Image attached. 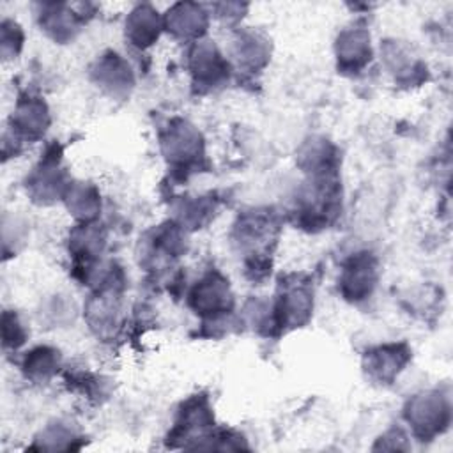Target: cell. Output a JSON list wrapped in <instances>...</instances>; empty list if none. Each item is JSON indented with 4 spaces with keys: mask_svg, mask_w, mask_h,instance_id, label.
<instances>
[{
    "mask_svg": "<svg viewBox=\"0 0 453 453\" xmlns=\"http://www.w3.org/2000/svg\"><path fill=\"white\" fill-rule=\"evenodd\" d=\"M405 419L414 428V434L421 441H430V437L441 434L449 423V407L437 393L418 395L409 402L405 409Z\"/></svg>",
    "mask_w": 453,
    "mask_h": 453,
    "instance_id": "cell-1",
    "label": "cell"
},
{
    "mask_svg": "<svg viewBox=\"0 0 453 453\" xmlns=\"http://www.w3.org/2000/svg\"><path fill=\"white\" fill-rule=\"evenodd\" d=\"M377 281V265L370 253L352 257L342 273V292L347 299L357 301L372 294Z\"/></svg>",
    "mask_w": 453,
    "mask_h": 453,
    "instance_id": "cell-2",
    "label": "cell"
},
{
    "mask_svg": "<svg viewBox=\"0 0 453 453\" xmlns=\"http://www.w3.org/2000/svg\"><path fill=\"white\" fill-rule=\"evenodd\" d=\"M191 304L196 313L202 315H219L230 310L232 294L228 288V281L219 274H207L191 292Z\"/></svg>",
    "mask_w": 453,
    "mask_h": 453,
    "instance_id": "cell-3",
    "label": "cell"
},
{
    "mask_svg": "<svg viewBox=\"0 0 453 453\" xmlns=\"http://www.w3.org/2000/svg\"><path fill=\"white\" fill-rule=\"evenodd\" d=\"M212 423V414L203 398L189 400L184 405V411H180L179 419L175 423V428L168 435V441H179L182 446H186L188 441H203L205 432Z\"/></svg>",
    "mask_w": 453,
    "mask_h": 453,
    "instance_id": "cell-4",
    "label": "cell"
},
{
    "mask_svg": "<svg viewBox=\"0 0 453 453\" xmlns=\"http://www.w3.org/2000/svg\"><path fill=\"white\" fill-rule=\"evenodd\" d=\"M163 150L172 163L189 165L202 150L200 134L193 129V126L184 120H177L170 126L166 134L161 140ZM200 157V156H198Z\"/></svg>",
    "mask_w": 453,
    "mask_h": 453,
    "instance_id": "cell-5",
    "label": "cell"
},
{
    "mask_svg": "<svg viewBox=\"0 0 453 453\" xmlns=\"http://www.w3.org/2000/svg\"><path fill=\"white\" fill-rule=\"evenodd\" d=\"M409 359V350L403 345H386L372 350L366 356V372L377 380H391Z\"/></svg>",
    "mask_w": 453,
    "mask_h": 453,
    "instance_id": "cell-6",
    "label": "cell"
},
{
    "mask_svg": "<svg viewBox=\"0 0 453 453\" xmlns=\"http://www.w3.org/2000/svg\"><path fill=\"white\" fill-rule=\"evenodd\" d=\"M191 71L200 85H216L225 78L226 64L221 60V55L216 51L214 44L200 42L191 53Z\"/></svg>",
    "mask_w": 453,
    "mask_h": 453,
    "instance_id": "cell-7",
    "label": "cell"
},
{
    "mask_svg": "<svg viewBox=\"0 0 453 453\" xmlns=\"http://www.w3.org/2000/svg\"><path fill=\"white\" fill-rule=\"evenodd\" d=\"M48 126V110L42 101L25 99L12 113V129L27 138H39Z\"/></svg>",
    "mask_w": 453,
    "mask_h": 453,
    "instance_id": "cell-8",
    "label": "cell"
},
{
    "mask_svg": "<svg viewBox=\"0 0 453 453\" xmlns=\"http://www.w3.org/2000/svg\"><path fill=\"white\" fill-rule=\"evenodd\" d=\"M96 80L97 83L106 88L110 94H126L127 88L133 85V78L129 73V67L124 60L119 58V55H108L97 62Z\"/></svg>",
    "mask_w": 453,
    "mask_h": 453,
    "instance_id": "cell-9",
    "label": "cell"
},
{
    "mask_svg": "<svg viewBox=\"0 0 453 453\" xmlns=\"http://www.w3.org/2000/svg\"><path fill=\"white\" fill-rule=\"evenodd\" d=\"M368 37L363 32H350L343 34L338 39V58H342V65L350 69H357L366 62V55L370 57V44Z\"/></svg>",
    "mask_w": 453,
    "mask_h": 453,
    "instance_id": "cell-10",
    "label": "cell"
},
{
    "mask_svg": "<svg viewBox=\"0 0 453 453\" xmlns=\"http://www.w3.org/2000/svg\"><path fill=\"white\" fill-rule=\"evenodd\" d=\"M58 366V352L50 347H37L28 352L23 370L30 379H48Z\"/></svg>",
    "mask_w": 453,
    "mask_h": 453,
    "instance_id": "cell-11",
    "label": "cell"
},
{
    "mask_svg": "<svg viewBox=\"0 0 453 453\" xmlns=\"http://www.w3.org/2000/svg\"><path fill=\"white\" fill-rule=\"evenodd\" d=\"M157 18L154 12H145L140 9L138 12H133V16L127 21V34L129 39L138 46H149L154 39H157Z\"/></svg>",
    "mask_w": 453,
    "mask_h": 453,
    "instance_id": "cell-12",
    "label": "cell"
},
{
    "mask_svg": "<svg viewBox=\"0 0 453 453\" xmlns=\"http://www.w3.org/2000/svg\"><path fill=\"white\" fill-rule=\"evenodd\" d=\"M73 441H76L73 430H69L67 426H64L60 423L48 426L41 434V437L35 439V442L39 444L37 448H41V449H69V448H73V444H71Z\"/></svg>",
    "mask_w": 453,
    "mask_h": 453,
    "instance_id": "cell-13",
    "label": "cell"
}]
</instances>
